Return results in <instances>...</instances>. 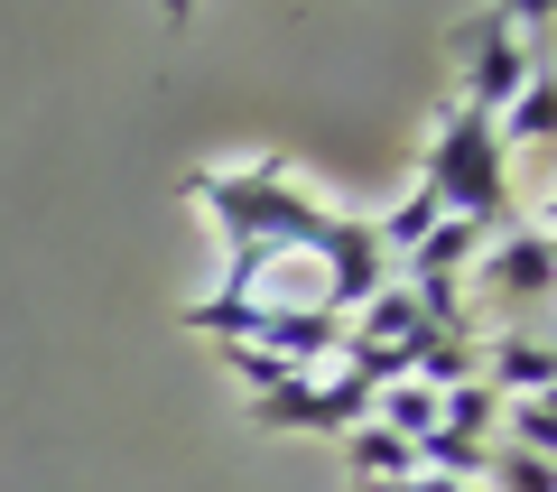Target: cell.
<instances>
[{
	"mask_svg": "<svg viewBox=\"0 0 557 492\" xmlns=\"http://www.w3.org/2000/svg\"><path fill=\"white\" fill-rule=\"evenodd\" d=\"M530 47H520V20L511 10H483V20H465L456 28V102H474V112H493L502 121V102L530 84Z\"/></svg>",
	"mask_w": 557,
	"mask_h": 492,
	"instance_id": "cell-4",
	"label": "cell"
},
{
	"mask_svg": "<svg viewBox=\"0 0 557 492\" xmlns=\"http://www.w3.org/2000/svg\"><path fill=\"white\" fill-rule=\"evenodd\" d=\"M483 483H502V492H557V473H548V455L493 446V465H483Z\"/></svg>",
	"mask_w": 557,
	"mask_h": 492,
	"instance_id": "cell-9",
	"label": "cell"
},
{
	"mask_svg": "<svg viewBox=\"0 0 557 492\" xmlns=\"http://www.w3.org/2000/svg\"><path fill=\"white\" fill-rule=\"evenodd\" d=\"M418 186H428L437 214H456V223H483V233L520 223V214H511V149H502L493 112H474V102H446V112H437Z\"/></svg>",
	"mask_w": 557,
	"mask_h": 492,
	"instance_id": "cell-2",
	"label": "cell"
},
{
	"mask_svg": "<svg viewBox=\"0 0 557 492\" xmlns=\"http://www.w3.org/2000/svg\"><path fill=\"white\" fill-rule=\"evenodd\" d=\"M362 418H372V428H391V436H409V446H418V436H437V391H428V381H381V391H372V409H362Z\"/></svg>",
	"mask_w": 557,
	"mask_h": 492,
	"instance_id": "cell-8",
	"label": "cell"
},
{
	"mask_svg": "<svg viewBox=\"0 0 557 492\" xmlns=\"http://www.w3.org/2000/svg\"><path fill=\"white\" fill-rule=\"evenodd\" d=\"M344 465H354V483H362V492H399V483L418 473V446L362 418V428H344Z\"/></svg>",
	"mask_w": 557,
	"mask_h": 492,
	"instance_id": "cell-6",
	"label": "cell"
},
{
	"mask_svg": "<svg viewBox=\"0 0 557 492\" xmlns=\"http://www.w3.org/2000/svg\"><path fill=\"white\" fill-rule=\"evenodd\" d=\"M186 196L223 223V307H325L354 316L362 297L391 279L372 242V214H335L307 196L278 158H242V168H196Z\"/></svg>",
	"mask_w": 557,
	"mask_h": 492,
	"instance_id": "cell-1",
	"label": "cell"
},
{
	"mask_svg": "<svg viewBox=\"0 0 557 492\" xmlns=\"http://www.w3.org/2000/svg\"><path fill=\"white\" fill-rule=\"evenodd\" d=\"M362 409H372V381H354L344 362H317V372H288V381H270V391L251 399V418L260 428H298V436H344V428H362Z\"/></svg>",
	"mask_w": 557,
	"mask_h": 492,
	"instance_id": "cell-3",
	"label": "cell"
},
{
	"mask_svg": "<svg viewBox=\"0 0 557 492\" xmlns=\"http://www.w3.org/2000/svg\"><path fill=\"white\" fill-rule=\"evenodd\" d=\"M493 131H502V149H548V139H557V75H548V65H530V84L502 102Z\"/></svg>",
	"mask_w": 557,
	"mask_h": 492,
	"instance_id": "cell-7",
	"label": "cell"
},
{
	"mask_svg": "<svg viewBox=\"0 0 557 492\" xmlns=\"http://www.w3.org/2000/svg\"><path fill=\"white\" fill-rule=\"evenodd\" d=\"M399 492H474V483H437V473H409Z\"/></svg>",
	"mask_w": 557,
	"mask_h": 492,
	"instance_id": "cell-10",
	"label": "cell"
},
{
	"mask_svg": "<svg viewBox=\"0 0 557 492\" xmlns=\"http://www.w3.org/2000/svg\"><path fill=\"white\" fill-rule=\"evenodd\" d=\"M354 492H362V483H354Z\"/></svg>",
	"mask_w": 557,
	"mask_h": 492,
	"instance_id": "cell-11",
	"label": "cell"
},
{
	"mask_svg": "<svg viewBox=\"0 0 557 492\" xmlns=\"http://www.w3.org/2000/svg\"><path fill=\"white\" fill-rule=\"evenodd\" d=\"M548 270H557V242H548V223H502L493 242H483L474 251V279H483V297H493V307H539V297H548Z\"/></svg>",
	"mask_w": 557,
	"mask_h": 492,
	"instance_id": "cell-5",
	"label": "cell"
}]
</instances>
